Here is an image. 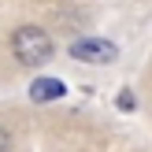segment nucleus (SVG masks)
Returning a JSON list of instances; mask_svg holds the SVG:
<instances>
[{
	"label": "nucleus",
	"mask_w": 152,
	"mask_h": 152,
	"mask_svg": "<svg viewBox=\"0 0 152 152\" xmlns=\"http://www.w3.org/2000/svg\"><path fill=\"white\" fill-rule=\"evenodd\" d=\"M119 108H123V111H134V108H137V96H134L130 89H123V93H119Z\"/></svg>",
	"instance_id": "4"
},
{
	"label": "nucleus",
	"mask_w": 152,
	"mask_h": 152,
	"mask_svg": "<svg viewBox=\"0 0 152 152\" xmlns=\"http://www.w3.org/2000/svg\"><path fill=\"white\" fill-rule=\"evenodd\" d=\"M7 145H11V137H7V130H0V152H7Z\"/></svg>",
	"instance_id": "5"
},
{
	"label": "nucleus",
	"mask_w": 152,
	"mask_h": 152,
	"mask_svg": "<svg viewBox=\"0 0 152 152\" xmlns=\"http://www.w3.org/2000/svg\"><path fill=\"white\" fill-rule=\"evenodd\" d=\"M63 93H67V86H63V82H56V78H37L34 86H30V100H37V104L59 100Z\"/></svg>",
	"instance_id": "3"
},
{
	"label": "nucleus",
	"mask_w": 152,
	"mask_h": 152,
	"mask_svg": "<svg viewBox=\"0 0 152 152\" xmlns=\"http://www.w3.org/2000/svg\"><path fill=\"white\" fill-rule=\"evenodd\" d=\"M71 56L86 59V63H108V59H115V45L104 41V37H82V41L71 45Z\"/></svg>",
	"instance_id": "2"
},
{
	"label": "nucleus",
	"mask_w": 152,
	"mask_h": 152,
	"mask_svg": "<svg viewBox=\"0 0 152 152\" xmlns=\"http://www.w3.org/2000/svg\"><path fill=\"white\" fill-rule=\"evenodd\" d=\"M11 48H15V59H19L22 67H41L45 59L52 56V41L45 30L37 26H19L11 37Z\"/></svg>",
	"instance_id": "1"
}]
</instances>
